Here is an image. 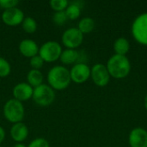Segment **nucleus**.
Here are the masks:
<instances>
[{"label":"nucleus","mask_w":147,"mask_h":147,"mask_svg":"<svg viewBox=\"0 0 147 147\" xmlns=\"http://www.w3.org/2000/svg\"><path fill=\"white\" fill-rule=\"evenodd\" d=\"M107 69L110 77L117 79L126 78L131 70V65L129 59L126 56L114 55L112 56L107 64Z\"/></svg>","instance_id":"2"},{"label":"nucleus","mask_w":147,"mask_h":147,"mask_svg":"<svg viewBox=\"0 0 147 147\" xmlns=\"http://www.w3.org/2000/svg\"><path fill=\"white\" fill-rule=\"evenodd\" d=\"M44 63H45L44 60L41 59V57L39 54L32 57L29 61L30 66L32 67V69H34V70H40L43 66Z\"/></svg>","instance_id":"24"},{"label":"nucleus","mask_w":147,"mask_h":147,"mask_svg":"<svg viewBox=\"0 0 147 147\" xmlns=\"http://www.w3.org/2000/svg\"><path fill=\"white\" fill-rule=\"evenodd\" d=\"M12 147H28L26 145H24L23 143H16Z\"/></svg>","instance_id":"28"},{"label":"nucleus","mask_w":147,"mask_h":147,"mask_svg":"<svg viewBox=\"0 0 147 147\" xmlns=\"http://www.w3.org/2000/svg\"><path fill=\"white\" fill-rule=\"evenodd\" d=\"M11 139L16 143H22L28 136V128L23 122L15 123L9 130Z\"/></svg>","instance_id":"13"},{"label":"nucleus","mask_w":147,"mask_h":147,"mask_svg":"<svg viewBox=\"0 0 147 147\" xmlns=\"http://www.w3.org/2000/svg\"><path fill=\"white\" fill-rule=\"evenodd\" d=\"M130 48V45L129 42L127 39L125 38H119L115 41L114 44V49L115 52L116 53L117 55H121V56H125Z\"/></svg>","instance_id":"17"},{"label":"nucleus","mask_w":147,"mask_h":147,"mask_svg":"<svg viewBox=\"0 0 147 147\" xmlns=\"http://www.w3.org/2000/svg\"><path fill=\"white\" fill-rule=\"evenodd\" d=\"M3 113L4 118L8 121L15 124L22 122L25 115V109L22 102L11 98L4 103Z\"/></svg>","instance_id":"3"},{"label":"nucleus","mask_w":147,"mask_h":147,"mask_svg":"<svg viewBox=\"0 0 147 147\" xmlns=\"http://www.w3.org/2000/svg\"><path fill=\"white\" fill-rule=\"evenodd\" d=\"M66 16L68 19L70 20H76L79 17L80 14H81V8L78 4L72 3H69V5L67 6V8L65 10Z\"/></svg>","instance_id":"19"},{"label":"nucleus","mask_w":147,"mask_h":147,"mask_svg":"<svg viewBox=\"0 0 147 147\" xmlns=\"http://www.w3.org/2000/svg\"><path fill=\"white\" fill-rule=\"evenodd\" d=\"M19 1L17 0H0V7L4 9V10L16 7Z\"/></svg>","instance_id":"26"},{"label":"nucleus","mask_w":147,"mask_h":147,"mask_svg":"<svg viewBox=\"0 0 147 147\" xmlns=\"http://www.w3.org/2000/svg\"><path fill=\"white\" fill-rule=\"evenodd\" d=\"M43 74L40 70L31 69L27 74V81L29 85L34 89L41 85L43 84Z\"/></svg>","instance_id":"15"},{"label":"nucleus","mask_w":147,"mask_h":147,"mask_svg":"<svg viewBox=\"0 0 147 147\" xmlns=\"http://www.w3.org/2000/svg\"><path fill=\"white\" fill-rule=\"evenodd\" d=\"M145 107H146V109L147 110V95L146 96V98H145Z\"/></svg>","instance_id":"29"},{"label":"nucleus","mask_w":147,"mask_h":147,"mask_svg":"<svg viewBox=\"0 0 147 147\" xmlns=\"http://www.w3.org/2000/svg\"><path fill=\"white\" fill-rule=\"evenodd\" d=\"M79 53L76 49H65L60 55V61L64 65H72L78 61Z\"/></svg>","instance_id":"16"},{"label":"nucleus","mask_w":147,"mask_h":147,"mask_svg":"<svg viewBox=\"0 0 147 147\" xmlns=\"http://www.w3.org/2000/svg\"><path fill=\"white\" fill-rule=\"evenodd\" d=\"M55 97L56 95L54 90L48 84H42L34 89L32 99L37 105L40 107H47L54 102Z\"/></svg>","instance_id":"4"},{"label":"nucleus","mask_w":147,"mask_h":147,"mask_svg":"<svg viewBox=\"0 0 147 147\" xmlns=\"http://www.w3.org/2000/svg\"><path fill=\"white\" fill-rule=\"evenodd\" d=\"M71 81L76 84H83L90 77V68L84 63H78L70 70Z\"/></svg>","instance_id":"9"},{"label":"nucleus","mask_w":147,"mask_h":147,"mask_svg":"<svg viewBox=\"0 0 147 147\" xmlns=\"http://www.w3.org/2000/svg\"><path fill=\"white\" fill-rule=\"evenodd\" d=\"M22 28L26 33L33 34L37 30V22L33 17L28 16L23 19L22 22Z\"/></svg>","instance_id":"20"},{"label":"nucleus","mask_w":147,"mask_h":147,"mask_svg":"<svg viewBox=\"0 0 147 147\" xmlns=\"http://www.w3.org/2000/svg\"><path fill=\"white\" fill-rule=\"evenodd\" d=\"M28 147H50V145L46 139L36 138L28 144Z\"/></svg>","instance_id":"25"},{"label":"nucleus","mask_w":147,"mask_h":147,"mask_svg":"<svg viewBox=\"0 0 147 147\" xmlns=\"http://www.w3.org/2000/svg\"><path fill=\"white\" fill-rule=\"evenodd\" d=\"M68 20L67 16H66V14L64 11H58V12H55L53 15V21L55 24L57 25H63L66 22V21Z\"/></svg>","instance_id":"23"},{"label":"nucleus","mask_w":147,"mask_h":147,"mask_svg":"<svg viewBox=\"0 0 147 147\" xmlns=\"http://www.w3.org/2000/svg\"><path fill=\"white\" fill-rule=\"evenodd\" d=\"M61 40L63 45L67 49H75L83 43L84 34L78 28H70L65 30Z\"/></svg>","instance_id":"7"},{"label":"nucleus","mask_w":147,"mask_h":147,"mask_svg":"<svg viewBox=\"0 0 147 147\" xmlns=\"http://www.w3.org/2000/svg\"><path fill=\"white\" fill-rule=\"evenodd\" d=\"M131 147H147V131L144 128L137 127L132 130L129 135Z\"/></svg>","instance_id":"12"},{"label":"nucleus","mask_w":147,"mask_h":147,"mask_svg":"<svg viewBox=\"0 0 147 147\" xmlns=\"http://www.w3.org/2000/svg\"><path fill=\"white\" fill-rule=\"evenodd\" d=\"M39 48L37 43L32 39H24L19 44V51L21 54L29 59L38 55Z\"/></svg>","instance_id":"14"},{"label":"nucleus","mask_w":147,"mask_h":147,"mask_svg":"<svg viewBox=\"0 0 147 147\" xmlns=\"http://www.w3.org/2000/svg\"><path fill=\"white\" fill-rule=\"evenodd\" d=\"M49 4L55 12H58L65 10L69 5V2L67 0H51Z\"/></svg>","instance_id":"21"},{"label":"nucleus","mask_w":147,"mask_h":147,"mask_svg":"<svg viewBox=\"0 0 147 147\" xmlns=\"http://www.w3.org/2000/svg\"><path fill=\"white\" fill-rule=\"evenodd\" d=\"M11 72V66L8 60L0 57V78H6Z\"/></svg>","instance_id":"22"},{"label":"nucleus","mask_w":147,"mask_h":147,"mask_svg":"<svg viewBox=\"0 0 147 147\" xmlns=\"http://www.w3.org/2000/svg\"><path fill=\"white\" fill-rule=\"evenodd\" d=\"M33 92L34 88L28 83L24 82L18 83L17 84H16L12 90L14 98L22 102L31 99L33 96Z\"/></svg>","instance_id":"11"},{"label":"nucleus","mask_w":147,"mask_h":147,"mask_svg":"<svg viewBox=\"0 0 147 147\" xmlns=\"http://www.w3.org/2000/svg\"><path fill=\"white\" fill-rule=\"evenodd\" d=\"M48 85L55 90H65L71 84L70 71L63 65H55L47 72Z\"/></svg>","instance_id":"1"},{"label":"nucleus","mask_w":147,"mask_h":147,"mask_svg":"<svg viewBox=\"0 0 147 147\" xmlns=\"http://www.w3.org/2000/svg\"><path fill=\"white\" fill-rule=\"evenodd\" d=\"M0 147H3V146H0Z\"/></svg>","instance_id":"30"},{"label":"nucleus","mask_w":147,"mask_h":147,"mask_svg":"<svg viewBox=\"0 0 147 147\" xmlns=\"http://www.w3.org/2000/svg\"><path fill=\"white\" fill-rule=\"evenodd\" d=\"M95 28V22L90 17H84L81 19L78 22V28L80 30V32L84 34L90 33Z\"/></svg>","instance_id":"18"},{"label":"nucleus","mask_w":147,"mask_h":147,"mask_svg":"<svg viewBox=\"0 0 147 147\" xmlns=\"http://www.w3.org/2000/svg\"><path fill=\"white\" fill-rule=\"evenodd\" d=\"M5 135H6V134H5V130L0 126V144L4 140V139H5Z\"/></svg>","instance_id":"27"},{"label":"nucleus","mask_w":147,"mask_h":147,"mask_svg":"<svg viewBox=\"0 0 147 147\" xmlns=\"http://www.w3.org/2000/svg\"><path fill=\"white\" fill-rule=\"evenodd\" d=\"M61 45L54 40H48L41 45L39 48V55L44 60V62L52 63L59 59L62 53Z\"/></svg>","instance_id":"5"},{"label":"nucleus","mask_w":147,"mask_h":147,"mask_svg":"<svg viewBox=\"0 0 147 147\" xmlns=\"http://www.w3.org/2000/svg\"><path fill=\"white\" fill-rule=\"evenodd\" d=\"M90 77L94 84L100 87L106 86L110 79L107 66L102 64H96L90 69Z\"/></svg>","instance_id":"8"},{"label":"nucleus","mask_w":147,"mask_h":147,"mask_svg":"<svg viewBox=\"0 0 147 147\" xmlns=\"http://www.w3.org/2000/svg\"><path fill=\"white\" fill-rule=\"evenodd\" d=\"M134 39L140 44L147 46V13L139 16L132 26Z\"/></svg>","instance_id":"6"},{"label":"nucleus","mask_w":147,"mask_h":147,"mask_svg":"<svg viewBox=\"0 0 147 147\" xmlns=\"http://www.w3.org/2000/svg\"><path fill=\"white\" fill-rule=\"evenodd\" d=\"M24 18L23 11L18 7L5 9L2 14V21L8 26H17L22 24Z\"/></svg>","instance_id":"10"}]
</instances>
